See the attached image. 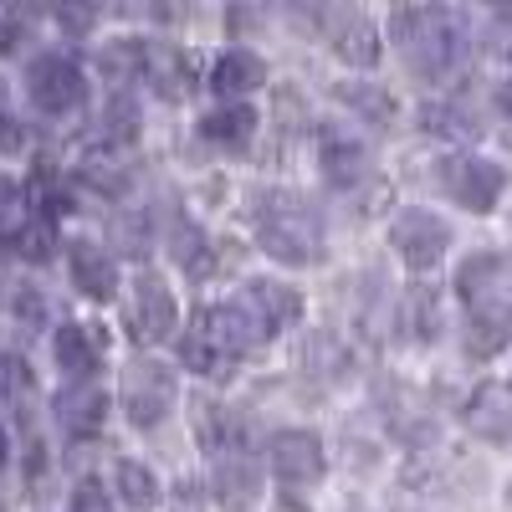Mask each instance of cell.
I'll return each instance as SVG.
<instances>
[{"mask_svg":"<svg viewBox=\"0 0 512 512\" xmlns=\"http://www.w3.org/2000/svg\"><path fill=\"white\" fill-rule=\"evenodd\" d=\"M103 420H108V395L98 390L93 379L88 384H67V390L57 395V425L67 436L88 441V436L103 431Z\"/></svg>","mask_w":512,"mask_h":512,"instance_id":"13","label":"cell"},{"mask_svg":"<svg viewBox=\"0 0 512 512\" xmlns=\"http://www.w3.org/2000/svg\"><path fill=\"white\" fill-rule=\"evenodd\" d=\"M21 313H26V323L41 318V292H36V287H21V292H16V318H21Z\"/></svg>","mask_w":512,"mask_h":512,"instance_id":"33","label":"cell"},{"mask_svg":"<svg viewBox=\"0 0 512 512\" xmlns=\"http://www.w3.org/2000/svg\"><path fill=\"white\" fill-rule=\"evenodd\" d=\"M149 57H154V47H144L139 36H123V41H108L98 52V72L123 88V82H134V77H149Z\"/></svg>","mask_w":512,"mask_h":512,"instance_id":"19","label":"cell"},{"mask_svg":"<svg viewBox=\"0 0 512 512\" xmlns=\"http://www.w3.org/2000/svg\"><path fill=\"white\" fill-rule=\"evenodd\" d=\"M180 323V303H175V292H169L164 277L144 272L134 282V297H128V328H134L139 344H159V338H169Z\"/></svg>","mask_w":512,"mask_h":512,"instance_id":"9","label":"cell"},{"mask_svg":"<svg viewBox=\"0 0 512 512\" xmlns=\"http://www.w3.org/2000/svg\"><path fill=\"white\" fill-rule=\"evenodd\" d=\"M344 103L359 108V113H369V118H390V113H395V103L384 98L379 88H369V82H354V88H344Z\"/></svg>","mask_w":512,"mask_h":512,"instance_id":"30","label":"cell"},{"mask_svg":"<svg viewBox=\"0 0 512 512\" xmlns=\"http://www.w3.org/2000/svg\"><path fill=\"white\" fill-rule=\"evenodd\" d=\"M52 359H57V369H62L72 384H88V379L98 374V364H103V338H98L93 328H82V323H67V328H57V338H52Z\"/></svg>","mask_w":512,"mask_h":512,"instance_id":"14","label":"cell"},{"mask_svg":"<svg viewBox=\"0 0 512 512\" xmlns=\"http://www.w3.org/2000/svg\"><path fill=\"white\" fill-rule=\"evenodd\" d=\"M256 487H262V472H256L241 451H231V456L216 461V492H221L226 507H251L256 502Z\"/></svg>","mask_w":512,"mask_h":512,"instance_id":"20","label":"cell"},{"mask_svg":"<svg viewBox=\"0 0 512 512\" xmlns=\"http://www.w3.org/2000/svg\"><path fill=\"white\" fill-rule=\"evenodd\" d=\"M333 52L344 62H354V67H374L379 62V31L359 11H349L344 21H338V31H333Z\"/></svg>","mask_w":512,"mask_h":512,"instance_id":"21","label":"cell"},{"mask_svg":"<svg viewBox=\"0 0 512 512\" xmlns=\"http://www.w3.org/2000/svg\"><path fill=\"white\" fill-rule=\"evenodd\" d=\"M16 41H21V26L16 21H0V57L16 52Z\"/></svg>","mask_w":512,"mask_h":512,"instance_id":"34","label":"cell"},{"mask_svg":"<svg viewBox=\"0 0 512 512\" xmlns=\"http://www.w3.org/2000/svg\"><path fill=\"white\" fill-rule=\"evenodd\" d=\"M390 246L405 256V267L425 272V267H436L441 256L451 251V226L436 216V210L410 205V210H400V216L390 221Z\"/></svg>","mask_w":512,"mask_h":512,"instance_id":"7","label":"cell"},{"mask_svg":"<svg viewBox=\"0 0 512 512\" xmlns=\"http://www.w3.org/2000/svg\"><path fill=\"white\" fill-rule=\"evenodd\" d=\"M16 246H21V256H31V262H47L52 256V221H31L21 236H16Z\"/></svg>","mask_w":512,"mask_h":512,"instance_id":"31","label":"cell"},{"mask_svg":"<svg viewBox=\"0 0 512 512\" xmlns=\"http://www.w3.org/2000/svg\"><path fill=\"white\" fill-rule=\"evenodd\" d=\"M456 292L466 303V354L492 359L512 338V262H502L497 251L466 256L456 272Z\"/></svg>","mask_w":512,"mask_h":512,"instance_id":"1","label":"cell"},{"mask_svg":"<svg viewBox=\"0 0 512 512\" xmlns=\"http://www.w3.org/2000/svg\"><path fill=\"white\" fill-rule=\"evenodd\" d=\"M180 400V384H175V369L159 364V359H134L123 369V410L139 431H154V425L169 420Z\"/></svg>","mask_w":512,"mask_h":512,"instance_id":"5","label":"cell"},{"mask_svg":"<svg viewBox=\"0 0 512 512\" xmlns=\"http://www.w3.org/2000/svg\"><path fill=\"white\" fill-rule=\"evenodd\" d=\"M0 466H6V436H0Z\"/></svg>","mask_w":512,"mask_h":512,"instance_id":"36","label":"cell"},{"mask_svg":"<svg viewBox=\"0 0 512 512\" xmlns=\"http://www.w3.org/2000/svg\"><path fill=\"white\" fill-rule=\"evenodd\" d=\"M466 425L487 441H512V384H487L466 410Z\"/></svg>","mask_w":512,"mask_h":512,"instance_id":"18","label":"cell"},{"mask_svg":"<svg viewBox=\"0 0 512 512\" xmlns=\"http://www.w3.org/2000/svg\"><path fill=\"white\" fill-rule=\"evenodd\" d=\"M67 272H72L77 292L93 297V303H108V297L118 292V262L93 241H72L67 246Z\"/></svg>","mask_w":512,"mask_h":512,"instance_id":"12","label":"cell"},{"mask_svg":"<svg viewBox=\"0 0 512 512\" xmlns=\"http://www.w3.org/2000/svg\"><path fill=\"white\" fill-rule=\"evenodd\" d=\"M390 36H395V47L415 77H441L466 52V31L446 11H400Z\"/></svg>","mask_w":512,"mask_h":512,"instance_id":"3","label":"cell"},{"mask_svg":"<svg viewBox=\"0 0 512 512\" xmlns=\"http://www.w3.org/2000/svg\"><path fill=\"white\" fill-rule=\"evenodd\" d=\"M200 436H205V446H216L221 456H231L236 451V441H241V420L231 415V410H221V405H200Z\"/></svg>","mask_w":512,"mask_h":512,"instance_id":"28","label":"cell"},{"mask_svg":"<svg viewBox=\"0 0 512 512\" xmlns=\"http://www.w3.org/2000/svg\"><path fill=\"white\" fill-rule=\"evenodd\" d=\"M441 185L451 190L456 205H466L472 216H487V210H497L502 190H507V175L502 164L482 159V154H456L441 164Z\"/></svg>","mask_w":512,"mask_h":512,"instance_id":"6","label":"cell"},{"mask_svg":"<svg viewBox=\"0 0 512 512\" xmlns=\"http://www.w3.org/2000/svg\"><path fill=\"white\" fill-rule=\"evenodd\" d=\"M180 354H185V364H190L195 374H226V369L236 364V359H231V354H226V349H221L216 338H210V333L200 328V323L180 338Z\"/></svg>","mask_w":512,"mask_h":512,"instance_id":"25","label":"cell"},{"mask_svg":"<svg viewBox=\"0 0 512 512\" xmlns=\"http://www.w3.org/2000/svg\"><path fill=\"white\" fill-rule=\"evenodd\" d=\"M256 123H262V118H256L251 103H221V108H210L200 118V139L226 149V154H241L251 144V134H256Z\"/></svg>","mask_w":512,"mask_h":512,"instance_id":"17","label":"cell"},{"mask_svg":"<svg viewBox=\"0 0 512 512\" xmlns=\"http://www.w3.org/2000/svg\"><path fill=\"white\" fill-rule=\"evenodd\" d=\"M26 98L47 113V118H67L88 103V77L82 67L62 52H41L26 62Z\"/></svg>","mask_w":512,"mask_h":512,"instance_id":"4","label":"cell"},{"mask_svg":"<svg viewBox=\"0 0 512 512\" xmlns=\"http://www.w3.org/2000/svg\"><path fill=\"white\" fill-rule=\"evenodd\" d=\"M318 159H323V175L338 185V190H349L369 175V144L344 134V128H328L323 144H318Z\"/></svg>","mask_w":512,"mask_h":512,"instance_id":"16","label":"cell"},{"mask_svg":"<svg viewBox=\"0 0 512 512\" xmlns=\"http://www.w3.org/2000/svg\"><path fill=\"white\" fill-rule=\"evenodd\" d=\"M236 303L267 328V338L303 318V297H297V287H287V282H277V277H251V282L241 287Z\"/></svg>","mask_w":512,"mask_h":512,"instance_id":"10","label":"cell"},{"mask_svg":"<svg viewBox=\"0 0 512 512\" xmlns=\"http://www.w3.org/2000/svg\"><path fill=\"white\" fill-rule=\"evenodd\" d=\"M108 11V0H52V16L67 36H88Z\"/></svg>","mask_w":512,"mask_h":512,"instance_id":"27","label":"cell"},{"mask_svg":"<svg viewBox=\"0 0 512 512\" xmlns=\"http://www.w3.org/2000/svg\"><path fill=\"white\" fill-rule=\"evenodd\" d=\"M118 497L134 507V512H149V507H159L164 502V487H159V477L149 472L144 461H134V456H123L118 461Z\"/></svg>","mask_w":512,"mask_h":512,"instance_id":"23","label":"cell"},{"mask_svg":"<svg viewBox=\"0 0 512 512\" xmlns=\"http://www.w3.org/2000/svg\"><path fill=\"white\" fill-rule=\"evenodd\" d=\"M72 512H118V507L108 502L103 482H77V492H72Z\"/></svg>","mask_w":512,"mask_h":512,"instance_id":"32","label":"cell"},{"mask_svg":"<svg viewBox=\"0 0 512 512\" xmlns=\"http://www.w3.org/2000/svg\"><path fill=\"white\" fill-rule=\"evenodd\" d=\"M497 108H502V113L512 118V72L502 77V88H497Z\"/></svg>","mask_w":512,"mask_h":512,"instance_id":"35","label":"cell"},{"mask_svg":"<svg viewBox=\"0 0 512 512\" xmlns=\"http://www.w3.org/2000/svg\"><path fill=\"white\" fill-rule=\"evenodd\" d=\"M262 82H267V62L256 52H246V47H226L216 57V67H210V88H216L226 103H241L246 93L262 88Z\"/></svg>","mask_w":512,"mask_h":512,"instance_id":"15","label":"cell"},{"mask_svg":"<svg viewBox=\"0 0 512 512\" xmlns=\"http://www.w3.org/2000/svg\"><path fill=\"white\" fill-rule=\"evenodd\" d=\"M93 134H98L103 149H113V144H134V134H139V108H134V98H113V103L98 113Z\"/></svg>","mask_w":512,"mask_h":512,"instance_id":"24","label":"cell"},{"mask_svg":"<svg viewBox=\"0 0 512 512\" xmlns=\"http://www.w3.org/2000/svg\"><path fill=\"white\" fill-rule=\"evenodd\" d=\"M200 328L210 333V338H216V344L231 354V359H246V354H256V349H262V344H272V338H267V328L262 323H256L241 303H226V308H205L200 313Z\"/></svg>","mask_w":512,"mask_h":512,"instance_id":"11","label":"cell"},{"mask_svg":"<svg viewBox=\"0 0 512 512\" xmlns=\"http://www.w3.org/2000/svg\"><path fill=\"white\" fill-rule=\"evenodd\" d=\"M169 251H175L180 272H185V277H195V282H205L210 272H216V246H210V241H205V231H200V226H190V221H180V226H175V236H169Z\"/></svg>","mask_w":512,"mask_h":512,"instance_id":"22","label":"cell"},{"mask_svg":"<svg viewBox=\"0 0 512 512\" xmlns=\"http://www.w3.org/2000/svg\"><path fill=\"white\" fill-rule=\"evenodd\" d=\"M26 395H31V369H26V359L6 354L0 359V405L16 410V405H26Z\"/></svg>","mask_w":512,"mask_h":512,"instance_id":"29","label":"cell"},{"mask_svg":"<svg viewBox=\"0 0 512 512\" xmlns=\"http://www.w3.org/2000/svg\"><path fill=\"white\" fill-rule=\"evenodd\" d=\"M344 364H349V354L338 349V344H333L328 333H313L308 344H303V369H308L313 379H323V384L344 374Z\"/></svg>","mask_w":512,"mask_h":512,"instance_id":"26","label":"cell"},{"mask_svg":"<svg viewBox=\"0 0 512 512\" xmlns=\"http://www.w3.org/2000/svg\"><path fill=\"white\" fill-rule=\"evenodd\" d=\"M267 466H272V477L287 487V492H303L323 477V441L313 431H277L267 441Z\"/></svg>","mask_w":512,"mask_h":512,"instance_id":"8","label":"cell"},{"mask_svg":"<svg viewBox=\"0 0 512 512\" xmlns=\"http://www.w3.org/2000/svg\"><path fill=\"white\" fill-rule=\"evenodd\" d=\"M251 221H256V241L267 246V256L287 267H318L328 256V231L323 216L292 190H256L251 195Z\"/></svg>","mask_w":512,"mask_h":512,"instance_id":"2","label":"cell"}]
</instances>
